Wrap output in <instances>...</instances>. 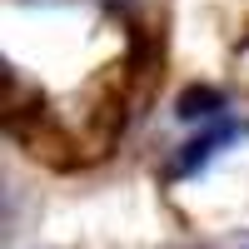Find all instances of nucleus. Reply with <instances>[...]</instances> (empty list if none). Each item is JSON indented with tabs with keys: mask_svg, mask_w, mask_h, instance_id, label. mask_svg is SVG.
Instances as JSON below:
<instances>
[{
	"mask_svg": "<svg viewBox=\"0 0 249 249\" xmlns=\"http://www.w3.org/2000/svg\"><path fill=\"white\" fill-rule=\"evenodd\" d=\"M239 130H234V124H214V130H204L199 140H190V144H184V155L175 160V175H190V170H199V164L204 160H210L214 150H219V144L224 140H234Z\"/></svg>",
	"mask_w": 249,
	"mask_h": 249,
	"instance_id": "nucleus-1",
	"label": "nucleus"
},
{
	"mask_svg": "<svg viewBox=\"0 0 249 249\" xmlns=\"http://www.w3.org/2000/svg\"><path fill=\"white\" fill-rule=\"evenodd\" d=\"M179 115L184 120H214L219 115V95L214 90H190V95L179 100Z\"/></svg>",
	"mask_w": 249,
	"mask_h": 249,
	"instance_id": "nucleus-2",
	"label": "nucleus"
}]
</instances>
